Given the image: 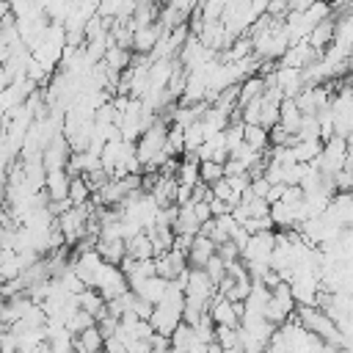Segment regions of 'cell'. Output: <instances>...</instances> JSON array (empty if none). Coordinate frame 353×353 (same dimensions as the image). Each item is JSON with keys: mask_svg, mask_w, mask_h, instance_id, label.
Segmentation results:
<instances>
[{"mask_svg": "<svg viewBox=\"0 0 353 353\" xmlns=\"http://www.w3.org/2000/svg\"><path fill=\"white\" fill-rule=\"evenodd\" d=\"M94 287L102 292L105 301H113V298H119V295H124V292L130 290V281H127V273L121 270V265L105 262L102 270H99V276H97V284H94Z\"/></svg>", "mask_w": 353, "mask_h": 353, "instance_id": "obj_3", "label": "cell"}, {"mask_svg": "<svg viewBox=\"0 0 353 353\" xmlns=\"http://www.w3.org/2000/svg\"><path fill=\"white\" fill-rule=\"evenodd\" d=\"M204 138H207V127H204L201 119L193 121V124H188V127H185V152H196ZM185 152H182V154H185Z\"/></svg>", "mask_w": 353, "mask_h": 353, "instance_id": "obj_17", "label": "cell"}, {"mask_svg": "<svg viewBox=\"0 0 353 353\" xmlns=\"http://www.w3.org/2000/svg\"><path fill=\"white\" fill-rule=\"evenodd\" d=\"M204 270H207V273H210V279L218 284V281L226 276V262H223V259L215 254V256H210V262L204 265Z\"/></svg>", "mask_w": 353, "mask_h": 353, "instance_id": "obj_21", "label": "cell"}, {"mask_svg": "<svg viewBox=\"0 0 353 353\" xmlns=\"http://www.w3.org/2000/svg\"><path fill=\"white\" fill-rule=\"evenodd\" d=\"M215 243H212V237H207V234H193V240H190V248H188V265H196V268H204L207 262H210V256H215Z\"/></svg>", "mask_w": 353, "mask_h": 353, "instance_id": "obj_7", "label": "cell"}, {"mask_svg": "<svg viewBox=\"0 0 353 353\" xmlns=\"http://www.w3.org/2000/svg\"><path fill=\"white\" fill-rule=\"evenodd\" d=\"M127 254L132 259H149V256H154V245H152V237H149L146 229H141L138 234H132L127 240Z\"/></svg>", "mask_w": 353, "mask_h": 353, "instance_id": "obj_13", "label": "cell"}, {"mask_svg": "<svg viewBox=\"0 0 353 353\" xmlns=\"http://www.w3.org/2000/svg\"><path fill=\"white\" fill-rule=\"evenodd\" d=\"M199 176H201V182H207V185L218 182V179L223 176V163H218V160H201Z\"/></svg>", "mask_w": 353, "mask_h": 353, "instance_id": "obj_19", "label": "cell"}, {"mask_svg": "<svg viewBox=\"0 0 353 353\" xmlns=\"http://www.w3.org/2000/svg\"><path fill=\"white\" fill-rule=\"evenodd\" d=\"M154 262H157V273L165 276L168 281H174V279L188 268V254L179 251V248H168V251L157 254Z\"/></svg>", "mask_w": 353, "mask_h": 353, "instance_id": "obj_5", "label": "cell"}, {"mask_svg": "<svg viewBox=\"0 0 353 353\" xmlns=\"http://www.w3.org/2000/svg\"><path fill=\"white\" fill-rule=\"evenodd\" d=\"M105 347V336L99 331V325H88L83 331L74 334V350L80 353H94V350H102Z\"/></svg>", "mask_w": 353, "mask_h": 353, "instance_id": "obj_12", "label": "cell"}, {"mask_svg": "<svg viewBox=\"0 0 353 353\" xmlns=\"http://www.w3.org/2000/svg\"><path fill=\"white\" fill-rule=\"evenodd\" d=\"M276 245V229H265L256 234H248L245 245L240 248V259L248 268H259V265H270V254Z\"/></svg>", "mask_w": 353, "mask_h": 353, "instance_id": "obj_1", "label": "cell"}, {"mask_svg": "<svg viewBox=\"0 0 353 353\" xmlns=\"http://www.w3.org/2000/svg\"><path fill=\"white\" fill-rule=\"evenodd\" d=\"M345 160H347V138L334 132L328 141H323V152L317 154L314 163L323 174H336V171H342Z\"/></svg>", "mask_w": 353, "mask_h": 353, "instance_id": "obj_2", "label": "cell"}, {"mask_svg": "<svg viewBox=\"0 0 353 353\" xmlns=\"http://www.w3.org/2000/svg\"><path fill=\"white\" fill-rule=\"evenodd\" d=\"M94 248H97L99 256H102L105 262H110V265H121V259L127 256V240H124V237H99Z\"/></svg>", "mask_w": 353, "mask_h": 353, "instance_id": "obj_10", "label": "cell"}, {"mask_svg": "<svg viewBox=\"0 0 353 353\" xmlns=\"http://www.w3.org/2000/svg\"><path fill=\"white\" fill-rule=\"evenodd\" d=\"M168 284H171V281H168L165 276L154 273V276H146V279H141V281H138V284H132L130 290H135L141 298H146V301L157 303V301H163V295H165Z\"/></svg>", "mask_w": 353, "mask_h": 353, "instance_id": "obj_8", "label": "cell"}, {"mask_svg": "<svg viewBox=\"0 0 353 353\" xmlns=\"http://www.w3.org/2000/svg\"><path fill=\"white\" fill-rule=\"evenodd\" d=\"M193 339H196V331H193V325L182 320V323H179V325L171 331V350H190Z\"/></svg>", "mask_w": 353, "mask_h": 353, "instance_id": "obj_16", "label": "cell"}, {"mask_svg": "<svg viewBox=\"0 0 353 353\" xmlns=\"http://www.w3.org/2000/svg\"><path fill=\"white\" fill-rule=\"evenodd\" d=\"M163 36V28L160 22H152V25H138L132 28V52H143L149 55L157 44V39Z\"/></svg>", "mask_w": 353, "mask_h": 353, "instance_id": "obj_6", "label": "cell"}, {"mask_svg": "<svg viewBox=\"0 0 353 353\" xmlns=\"http://www.w3.org/2000/svg\"><path fill=\"white\" fill-rule=\"evenodd\" d=\"M185 295L210 303V301L218 295V284L210 279V273H207L204 268L190 265V268H188V281H185Z\"/></svg>", "mask_w": 353, "mask_h": 353, "instance_id": "obj_4", "label": "cell"}, {"mask_svg": "<svg viewBox=\"0 0 353 353\" xmlns=\"http://www.w3.org/2000/svg\"><path fill=\"white\" fill-rule=\"evenodd\" d=\"M334 28H336V17L331 14V17H325L323 22H317V25L309 30V44L323 52V50L334 41Z\"/></svg>", "mask_w": 353, "mask_h": 353, "instance_id": "obj_11", "label": "cell"}, {"mask_svg": "<svg viewBox=\"0 0 353 353\" xmlns=\"http://www.w3.org/2000/svg\"><path fill=\"white\" fill-rule=\"evenodd\" d=\"M91 196H94V190H91V185L85 182V176H83V174H74V176L69 179V193H66L69 204H85Z\"/></svg>", "mask_w": 353, "mask_h": 353, "instance_id": "obj_14", "label": "cell"}, {"mask_svg": "<svg viewBox=\"0 0 353 353\" xmlns=\"http://www.w3.org/2000/svg\"><path fill=\"white\" fill-rule=\"evenodd\" d=\"M215 339L221 342L223 350H243V347H240L237 325H215Z\"/></svg>", "mask_w": 353, "mask_h": 353, "instance_id": "obj_18", "label": "cell"}, {"mask_svg": "<svg viewBox=\"0 0 353 353\" xmlns=\"http://www.w3.org/2000/svg\"><path fill=\"white\" fill-rule=\"evenodd\" d=\"M243 138H245V143H251V146H254V149H259V152H268V149H270L268 127H262V124H245Z\"/></svg>", "mask_w": 353, "mask_h": 353, "instance_id": "obj_15", "label": "cell"}, {"mask_svg": "<svg viewBox=\"0 0 353 353\" xmlns=\"http://www.w3.org/2000/svg\"><path fill=\"white\" fill-rule=\"evenodd\" d=\"M69 179H72V174H69L66 168H50V171H47V176H44V190H47L50 201L66 199V193H69Z\"/></svg>", "mask_w": 353, "mask_h": 353, "instance_id": "obj_9", "label": "cell"}, {"mask_svg": "<svg viewBox=\"0 0 353 353\" xmlns=\"http://www.w3.org/2000/svg\"><path fill=\"white\" fill-rule=\"evenodd\" d=\"M88 325H97V314H91L88 309H77V312L69 317V323H66V328H69L72 334H77V331H83V328H88Z\"/></svg>", "mask_w": 353, "mask_h": 353, "instance_id": "obj_20", "label": "cell"}]
</instances>
